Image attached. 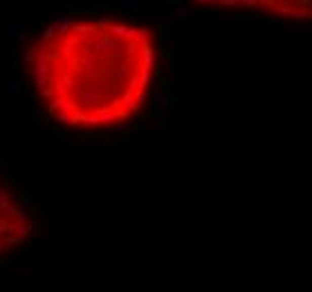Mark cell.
Masks as SVG:
<instances>
[{
    "instance_id": "6da1fadb",
    "label": "cell",
    "mask_w": 312,
    "mask_h": 292,
    "mask_svg": "<svg viewBox=\"0 0 312 292\" xmlns=\"http://www.w3.org/2000/svg\"><path fill=\"white\" fill-rule=\"evenodd\" d=\"M155 63L153 32L122 18L65 20L27 52L43 108L79 130L117 128L137 117L153 88Z\"/></svg>"
},
{
    "instance_id": "7a4b0ae2",
    "label": "cell",
    "mask_w": 312,
    "mask_h": 292,
    "mask_svg": "<svg viewBox=\"0 0 312 292\" xmlns=\"http://www.w3.org/2000/svg\"><path fill=\"white\" fill-rule=\"evenodd\" d=\"M36 234L34 216L0 180V263L16 254Z\"/></svg>"
},
{
    "instance_id": "3957f363",
    "label": "cell",
    "mask_w": 312,
    "mask_h": 292,
    "mask_svg": "<svg viewBox=\"0 0 312 292\" xmlns=\"http://www.w3.org/2000/svg\"><path fill=\"white\" fill-rule=\"evenodd\" d=\"M202 7L254 14L285 23L312 25V0H193Z\"/></svg>"
}]
</instances>
